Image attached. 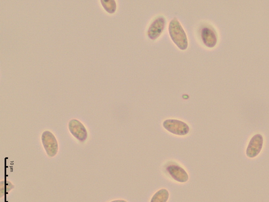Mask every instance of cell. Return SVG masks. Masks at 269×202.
I'll return each instance as SVG.
<instances>
[{
	"instance_id": "obj_1",
	"label": "cell",
	"mask_w": 269,
	"mask_h": 202,
	"mask_svg": "<svg viewBox=\"0 0 269 202\" xmlns=\"http://www.w3.org/2000/svg\"><path fill=\"white\" fill-rule=\"evenodd\" d=\"M168 32L174 44L181 50H185L189 46L188 39L184 30L177 18L174 17L168 26Z\"/></svg>"
},
{
	"instance_id": "obj_2",
	"label": "cell",
	"mask_w": 269,
	"mask_h": 202,
	"mask_svg": "<svg viewBox=\"0 0 269 202\" xmlns=\"http://www.w3.org/2000/svg\"><path fill=\"white\" fill-rule=\"evenodd\" d=\"M168 132L179 136H186L190 132V127L185 122L176 119H168L162 124Z\"/></svg>"
},
{
	"instance_id": "obj_3",
	"label": "cell",
	"mask_w": 269,
	"mask_h": 202,
	"mask_svg": "<svg viewBox=\"0 0 269 202\" xmlns=\"http://www.w3.org/2000/svg\"><path fill=\"white\" fill-rule=\"evenodd\" d=\"M42 142L47 154L54 157L58 151V144L54 135L50 131L44 132L42 136Z\"/></svg>"
},
{
	"instance_id": "obj_4",
	"label": "cell",
	"mask_w": 269,
	"mask_h": 202,
	"mask_svg": "<svg viewBox=\"0 0 269 202\" xmlns=\"http://www.w3.org/2000/svg\"><path fill=\"white\" fill-rule=\"evenodd\" d=\"M166 23L165 18L163 16L156 18L150 26L147 35L150 39H158L164 31Z\"/></svg>"
},
{
	"instance_id": "obj_5",
	"label": "cell",
	"mask_w": 269,
	"mask_h": 202,
	"mask_svg": "<svg viewBox=\"0 0 269 202\" xmlns=\"http://www.w3.org/2000/svg\"><path fill=\"white\" fill-rule=\"evenodd\" d=\"M68 129L73 136L81 142H85L88 133L84 125L77 119H72L68 123Z\"/></svg>"
},
{
	"instance_id": "obj_6",
	"label": "cell",
	"mask_w": 269,
	"mask_h": 202,
	"mask_svg": "<svg viewBox=\"0 0 269 202\" xmlns=\"http://www.w3.org/2000/svg\"><path fill=\"white\" fill-rule=\"evenodd\" d=\"M167 173L174 180L180 183H185L189 180V177L186 171L177 164H168L166 167Z\"/></svg>"
},
{
	"instance_id": "obj_7",
	"label": "cell",
	"mask_w": 269,
	"mask_h": 202,
	"mask_svg": "<svg viewBox=\"0 0 269 202\" xmlns=\"http://www.w3.org/2000/svg\"><path fill=\"white\" fill-rule=\"evenodd\" d=\"M263 144H264V138L261 134H256L249 144L246 151L247 155L250 158H253L258 156L261 152Z\"/></svg>"
},
{
	"instance_id": "obj_8",
	"label": "cell",
	"mask_w": 269,
	"mask_h": 202,
	"mask_svg": "<svg viewBox=\"0 0 269 202\" xmlns=\"http://www.w3.org/2000/svg\"><path fill=\"white\" fill-rule=\"evenodd\" d=\"M201 38L204 44L209 48L215 47L217 38L214 29L210 27H205L202 29Z\"/></svg>"
},
{
	"instance_id": "obj_9",
	"label": "cell",
	"mask_w": 269,
	"mask_h": 202,
	"mask_svg": "<svg viewBox=\"0 0 269 202\" xmlns=\"http://www.w3.org/2000/svg\"><path fill=\"white\" fill-rule=\"evenodd\" d=\"M169 198V193L166 189H162L156 192L150 202H167Z\"/></svg>"
},
{
	"instance_id": "obj_10",
	"label": "cell",
	"mask_w": 269,
	"mask_h": 202,
	"mask_svg": "<svg viewBox=\"0 0 269 202\" xmlns=\"http://www.w3.org/2000/svg\"><path fill=\"white\" fill-rule=\"evenodd\" d=\"M105 10L109 14H114L116 10V3L115 0H101L100 1Z\"/></svg>"
},
{
	"instance_id": "obj_11",
	"label": "cell",
	"mask_w": 269,
	"mask_h": 202,
	"mask_svg": "<svg viewBox=\"0 0 269 202\" xmlns=\"http://www.w3.org/2000/svg\"><path fill=\"white\" fill-rule=\"evenodd\" d=\"M0 191H1V198L7 195L11 189L14 188V186L8 181H2L0 182Z\"/></svg>"
},
{
	"instance_id": "obj_12",
	"label": "cell",
	"mask_w": 269,
	"mask_h": 202,
	"mask_svg": "<svg viewBox=\"0 0 269 202\" xmlns=\"http://www.w3.org/2000/svg\"><path fill=\"white\" fill-rule=\"evenodd\" d=\"M110 202H127L124 200H115L113 201H111Z\"/></svg>"
}]
</instances>
